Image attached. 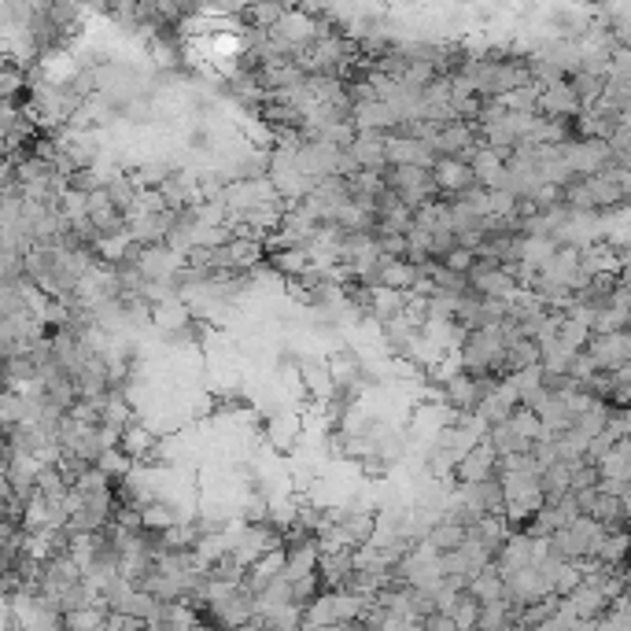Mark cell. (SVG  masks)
I'll list each match as a JSON object with an SVG mask.
<instances>
[{
  "mask_svg": "<svg viewBox=\"0 0 631 631\" xmlns=\"http://www.w3.org/2000/svg\"><path fill=\"white\" fill-rule=\"evenodd\" d=\"M384 178H388V185H392L399 196H403L410 207H421V203L429 200H440L443 192L440 185H436V174H432V167H417V163H392V167L384 170Z\"/></svg>",
  "mask_w": 631,
  "mask_h": 631,
  "instance_id": "cell-1",
  "label": "cell"
},
{
  "mask_svg": "<svg viewBox=\"0 0 631 631\" xmlns=\"http://www.w3.org/2000/svg\"><path fill=\"white\" fill-rule=\"evenodd\" d=\"M499 473V451L491 440H480L473 451L462 454V462L454 469V480L458 484H477V480H488Z\"/></svg>",
  "mask_w": 631,
  "mask_h": 631,
  "instance_id": "cell-2",
  "label": "cell"
},
{
  "mask_svg": "<svg viewBox=\"0 0 631 631\" xmlns=\"http://www.w3.org/2000/svg\"><path fill=\"white\" fill-rule=\"evenodd\" d=\"M432 174H436V185H440L443 196H454V192H465V189H473V185H480L473 163L462 159V155H443L440 163L432 167Z\"/></svg>",
  "mask_w": 631,
  "mask_h": 631,
  "instance_id": "cell-3",
  "label": "cell"
},
{
  "mask_svg": "<svg viewBox=\"0 0 631 631\" xmlns=\"http://www.w3.org/2000/svg\"><path fill=\"white\" fill-rule=\"evenodd\" d=\"M347 152L355 155L358 170H388V133L358 130Z\"/></svg>",
  "mask_w": 631,
  "mask_h": 631,
  "instance_id": "cell-4",
  "label": "cell"
},
{
  "mask_svg": "<svg viewBox=\"0 0 631 631\" xmlns=\"http://www.w3.org/2000/svg\"><path fill=\"white\" fill-rule=\"evenodd\" d=\"M122 451H130L133 454V462H148L155 451V436L144 425H137V421H130L126 429H122Z\"/></svg>",
  "mask_w": 631,
  "mask_h": 631,
  "instance_id": "cell-5",
  "label": "cell"
},
{
  "mask_svg": "<svg viewBox=\"0 0 631 631\" xmlns=\"http://www.w3.org/2000/svg\"><path fill=\"white\" fill-rule=\"evenodd\" d=\"M443 266H451V270H458V274H469V270L477 266V251L469 248V244H458L454 251H447Z\"/></svg>",
  "mask_w": 631,
  "mask_h": 631,
  "instance_id": "cell-6",
  "label": "cell"
}]
</instances>
